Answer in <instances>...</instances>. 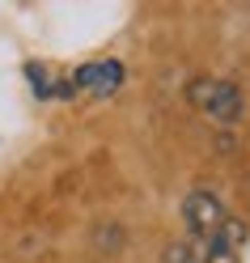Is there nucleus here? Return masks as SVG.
<instances>
[{
    "mask_svg": "<svg viewBox=\"0 0 250 263\" xmlns=\"http://www.w3.org/2000/svg\"><path fill=\"white\" fill-rule=\"evenodd\" d=\"M187 98H191V106H199L216 123H238L242 110H246L242 89L233 81H216V77H195L187 85Z\"/></svg>",
    "mask_w": 250,
    "mask_h": 263,
    "instance_id": "1",
    "label": "nucleus"
},
{
    "mask_svg": "<svg viewBox=\"0 0 250 263\" xmlns=\"http://www.w3.org/2000/svg\"><path fill=\"white\" fill-rule=\"evenodd\" d=\"M182 221H187L191 238H212L221 229V221H225V208H221V200L212 191H191L182 200Z\"/></svg>",
    "mask_w": 250,
    "mask_h": 263,
    "instance_id": "2",
    "label": "nucleus"
},
{
    "mask_svg": "<svg viewBox=\"0 0 250 263\" xmlns=\"http://www.w3.org/2000/svg\"><path fill=\"white\" fill-rule=\"evenodd\" d=\"M119 81H123V64L119 60H98V64H85V68L76 72V85L89 89V93H110V89H119Z\"/></svg>",
    "mask_w": 250,
    "mask_h": 263,
    "instance_id": "3",
    "label": "nucleus"
},
{
    "mask_svg": "<svg viewBox=\"0 0 250 263\" xmlns=\"http://www.w3.org/2000/svg\"><path fill=\"white\" fill-rule=\"evenodd\" d=\"M165 263H208V238H178L165 246Z\"/></svg>",
    "mask_w": 250,
    "mask_h": 263,
    "instance_id": "4",
    "label": "nucleus"
}]
</instances>
